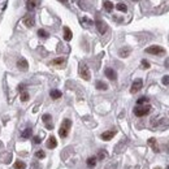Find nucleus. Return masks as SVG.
Returning <instances> with one entry per match:
<instances>
[{
    "instance_id": "obj_27",
    "label": "nucleus",
    "mask_w": 169,
    "mask_h": 169,
    "mask_svg": "<svg viewBox=\"0 0 169 169\" xmlns=\"http://www.w3.org/2000/svg\"><path fill=\"white\" fill-rule=\"evenodd\" d=\"M35 156L38 157V159H44L46 157V154H44V151H42V150H39V151L35 152Z\"/></svg>"
},
{
    "instance_id": "obj_3",
    "label": "nucleus",
    "mask_w": 169,
    "mask_h": 169,
    "mask_svg": "<svg viewBox=\"0 0 169 169\" xmlns=\"http://www.w3.org/2000/svg\"><path fill=\"white\" fill-rule=\"evenodd\" d=\"M79 76H81L85 81H90V78H91L90 69H88V66L86 65V64H83V63L79 65Z\"/></svg>"
},
{
    "instance_id": "obj_5",
    "label": "nucleus",
    "mask_w": 169,
    "mask_h": 169,
    "mask_svg": "<svg viewBox=\"0 0 169 169\" xmlns=\"http://www.w3.org/2000/svg\"><path fill=\"white\" fill-rule=\"evenodd\" d=\"M142 87H143V81L140 78H138V79H135V81L133 82L131 88H130V92L135 94V92H138V91H139Z\"/></svg>"
},
{
    "instance_id": "obj_16",
    "label": "nucleus",
    "mask_w": 169,
    "mask_h": 169,
    "mask_svg": "<svg viewBox=\"0 0 169 169\" xmlns=\"http://www.w3.org/2000/svg\"><path fill=\"white\" fill-rule=\"evenodd\" d=\"M103 5H104V9H106L107 12H111V10L113 9V3L109 1V0H104Z\"/></svg>"
},
{
    "instance_id": "obj_14",
    "label": "nucleus",
    "mask_w": 169,
    "mask_h": 169,
    "mask_svg": "<svg viewBox=\"0 0 169 169\" xmlns=\"http://www.w3.org/2000/svg\"><path fill=\"white\" fill-rule=\"evenodd\" d=\"M17 66L21 69V70H26L27 66H29V64H27V61L25 59H20L18 63H17Z\"/></svg>"
},
{
    "instance_id": "obj_33",
    "label": "nucleus",
    "mask_w": 169,
    "mask_h": 169,
    "mask_svg": "<svg viewBox=\"0 0 169 169\" xmlns=\"http://www.w3.org/2000/svg\"><path fill=\"white\" fill-rule=\"evenodd\" d=\"M33 142L38 145V143H40V138L39 137H34V138H33Z\"/></svg>"
},
{
    "instance_id": "obj_29",
    "label": "nucleus",
    "mask_w": 169,
    "mask_h": 169,
    "mask_svg": "<svg viewBox=\"0 0 169 169\" xmlns=\"http://www.w3.org/2000/svg\"><path fill=\"white\" fill-rule=\"evenodd\" d=\"M117 168V163H109L104 169H116Z\"/></svg>"
},
{
    "instance_id": "obj_17",
    "label": "nucleus",
    "mask_w": 169,
    "mask_h": 169,
    "mask_svg": "<svg viewBox=\"0 0 169 169\" xmlns=\"http://www.w3.org/2000/svg\"><path fill=\"white\" fill-rule=\"evenodd\" d=\"M49 95H51L52 99H59V98H61V91H59V90H51Z\"/></svg>"
},
{
    "instance_id": "obj_6",
    "label": "nucleus",
    "mask_w": 169,
    "mask_h": 169,
    "mask_svg": "<svg viewBox=\"0 0 169 169\" xmlns=\"http://www.w3.org/2000/svg\"><path fill=\"white\" fill-rule=\"evenodd\" d=\"M115 135H116V130H108V131H104L103 134L100 135V138L103 140H111Z\"/></svg>"
},
{
    "instance_id": "obj_34",
    "label": "nucleus",
    "mask_w": 169,
    "mask_h": 169,
    "mask_svg": "<svg viewBox=\"0 0 169 169\" xmlns=\"http://www.w3.org/2000/svg\"><path fill=\"white\" fill-rule=\"evenodd\" d=\"M59 1H61L63 4H66V3H68V0H59Z\"/></svg>"
},
{
    "instance_id": "obj_19",
    "label": "nucleus",
    "mask_w": 169,
    "mask_h": 169,
    "mask_svg": "<svg viewBox=\"0 0 169 169\" xmlns=\"http://www.w3.org/2000/svg\"><path fill=\"white\" fill-rule=\"evenodd\" d=\"M96 88H98V90H107V88H108V85L106 83V82L98 81V82H96Z\"/></svg>"
},
{
    "instance_id": "obj_10",
    "label": "nucleus",
    "mask_w": 169,
    "mask_h": 169,
    "mask_svg": "<svg viewBox=\"0 0 169 169\" xmlns=\"http://www.w3.org/2000/svg\"><path fill=\"white\" fill-rule=\"evenodd\" d=\"M24 24L26 25L27 27H33V26H34V24H35L34 17H33V16H26V17L24 18Z\"/></svg>"
},
{
    "instance_id": "obj_26",
    "label": "nucleus",
    "mask_w": 169,
    "mask_h": 169,
    "mask_svg": "<svg viewBox=\"0 0 169 169\" xmlns=\"http://www.w3.org/2000/svg\"><path fill=\"white\" fill-rule=\"evenodd\" d=\"M38 35H39L40 38H48V33H47L46 30H43V29L38 30Z\"/></svg>"
},
{
    "instance_id": "obj_7",
    "label": "nucleus",
    "mask_w": 169,
    "mask_h": 169,
    "mask_svg": "<svg viewBox=\"0 0 169 169\" xmlns=\"http://www.w3.org/2000/svg\"><path fill=\"white\" fill-rule=\"evenodd\" d=\"M96 27H98V30H99V33L100 34H104V33L107 31V24L104 21H102V20H98L96 21Z\"/></svg>"
},
{
    "instance_id": "obj_1",
    "label": "nucleus",
    "mask_w": 169,
    "mask_h": 169,
    "mask_svg": "<svg viewBox=\"0 0 169 169\" xmlns=\"http://www.w3.org/2000/svg\"><path fill=\"white\" fill-rule=\"evenodd\" d=\"M70 126H72V121L69 118H65V120L61 122V126H60V130H59V134L61 138H65L68 135L69 130H70Z\"/></svg>"
},
{
    "instance_id": "obj_31",
    "label": "nucleus",
    "mask_w": 169,
    "mask_h": 169,
    "mask_svg": "<svg viewBox=\"0 0 169 169\" xmlns=\"http://www.w3.org/2000/svg\"><path fill=\"white\" fill-rule=\"evenodd\" d=\"M106 157V151H100L99 152V160H103Z\"/></svg>"
},
{
    "instance_id": "obj_11",
    "label": "nucleus",
    "mask_w": 169,
    "mask_h": 169,
    "mask_svg": "<svg viewBox=\"0 0 169 169\" xmlns=\"http://www.w3.org/2000/svg\"><path fill=\"white\" fill-rule=\"evenodd\" d=\"M72 37H73L72 30L69 29V27H64V39H65L66 42H69V40H72Z\"/></svg>"
},
{
    "instance_id": "obj_18",
    "label": "nucleus",
    "mask_w": 169,
    "mask_h": 169,
    "mask_svg": "<svg viewBox=\"0 0 169 169\" xmlns=\"http://www.w3.org/2000/svg\"><path fill=\"white\" fill-rule=\"evenodd\" d=\"M118 55H120L121 57H127V56H129V55H130V48H127V47H125V48L120 49Z\"/></svg>"
},
{
    "instance_id": "obj_23",
    "label": "nucleus",
    "mask_w": 169,
    "mask_h": 169,
    "mask_svg": "<svg viewBox=\"0 0 169 169\" xmlns=\"http://www.w3.org/2000/svg\"><path fill=\"white\" fill-rule=\"evenodd\" d=\"M64 63H65V60H64L63 57H59V59H55L54 61H52V65H63Z\"/></svg>"
},
{
    "instance_id": "obj_15",
    "label": "nucleus",
    "mask_w": 169,
    "mask_h": 169,
    "mask_svg": "<svg viewBox=\"0 0 169 169\" xmlns=\"http://www.w3.org/2000/svg\"><path fill=\"white\" fill-rule=\"evenodd\" d=\"M96 161H98V159H96L95 156H91L87 159V167L88 168H94L96 165Z\"/></svg>"
},
{
    "instance_id": "obj_4",
    "label": "nucleus",
    "mask_w": 169,
    "mask_h": 169,
    "mask_svg": "<svg viewBox=\"0 0 169 169\" xmlns=\"http://www.w3.org/2000/svg\"><path fill=\"white\" fill-rule=\"evenodd\" d=\"M146 52L151 55H156V56H161L165 54V49L160 46H150L148 48H146Z\"/></svg>"
},
{
    "instance_id": "obj_22",
    "label": "nucleus",
    "mask_w": 169,
    "mask_h": 169,
    "mask_svg": "<svg viewBox=\"0 0 169 169\" xmlns=\"http://www.w3.org/2000/svg\"><path fill=\"white\" fill-rule=\"evenodd\" d=\"M116 8H117L120 12H126V10H127V7L125 4H122V3H118V4L116 5Z\"/></svg>"
},
{
    "instance_id": "obj_21",
    "label": "nucleus",
    "mask_w": 169,
    "mask_h": 169,
    "mask_svg": "<svg viewBox=\"0 0 169 169\" xmlns=\"http://www.w3.org/2000/svg\"><path fill=\"white\" fill-rule=\"evenodd\" d=\"M31 137V129L30 127H27L26 130H24L22 131V138H30Z\"/></svg>"
},
{
    "instance_id": "obj_9",
    "label": "nucleus",
    "mask_w": 169,
    "mask_h": 169,
    "mask_svg": "<svg viewBox=\"0 0 169 169\" xmlns=\"http://www.w3.org/2000/svg\"><path fill=\"white\" fill-rule=\"evenodd\" d=\"M57 146V142H56V138L54 137V135H51V137L48 138V140H47V147L48 148H51V150H54L55 147Z\"/></svg>"
},
{
    "instance_id": "obj_20",
    "label": "nucleus",
    "mask_w": 169,
    "mask_h": 169,
    "mask_svg": "<svg viewBox=\"0 0 169 169\" xmlns=\"http://www.w3.org/2000/svg\"><path fill=\"white\" fill-rule=\"evenodd\" d=\"M26 168V165H25L24 161H21V160H17V161L15 163V169H25Z\"/></svg>"
},
{
    "instance_id": "obj_13",
    "label": "nucleus",
    "mask_w": 169,
    "mask_h": 169,
    "mask_svg": "<svg viewBox=\"0 0 169 169\" xmlns=\"http://www.w3.org/2000/svg\"><path fill=\"white\" fill-rule=\"evenodd\" d=\"M148 145L152 147V150H154L155 152H159L160 150H159V147H157V142H156V139L155 138H150L148 139Z\"/></svg>"
},
{
    "instance_id": "obj_12",
    "label": "nucleus",
    "mask_w": 169,
    "mask_h": 169,
    "mask_svg": "<svg viewBox=\"0 0 169 169\" xmlns=\"http://www.w3.org/2000/svg\"><path fill=\"white\" fill-rule=\"evenodd\" d=\"M43 121H44V124H46V126H47V129H54V125H52L49 121H51V115H43Z\"/></svg>"
},
{
    "instance_id": "obj_24",
    "label": "nucleus",
    "mask_w": 169,
    "mask_h": 169,
    "mask_svg": "<svg viewBox=\"0 0 169 169\" xmlns=\"http://www.w3.org/2000/svg\"><path fill=\"white\" fill-rule=\"evenodd\" d=\"M26 8L29 10H33L35 8V3L33 1V0H27V3H26Z\"/></svg>"
},
{
    "instance_id": "obj_2",
    "label": "nucleus",
    "mask_w": 169,
    "mask_h": 169,
    "mask_svg": "<svg viewBox=\"0 0 169 169\" xmlns=\"http://www.w3.org/2000/svg\"><path fill=\"white\" fill-rule=\"evenodd\" d=\"M150 111H151V106H138L134 108V115L137 117H143V116L148 115Z\"/></svg>"
},
{
    "instance_id": "obj_25",
    "label": "nucleus",
    "mask_w": 169,
    "mask_h": 169,
    "mask_svg": "<svg viewBox=\"0 0 169 169\" xmlns=\"http://www.w3.org/2000/svg\"><path fill=\"white\" fill-rule=\"evenodd\" d=\"M147 102H148V98H146V96H142V98H139L137 100V104H138V106H142V104L147 103Z\"/></svg>"
},
{
    "instance_id": "obj_36",
    "label": "nucleus",
    "mask_w": 169,
    "mask_h": 169,
    "mask_svg": "<svg viewBox=\"0 0 169 169\" xmlns=\"http://www.w3.org/2000/svg\"><path fill=\"white\" fill-rule=\"evenodd\" d=\"M168 169H169V165H168Z\"/></svg>"
},
{
    "instance_id": "obj_28",
    "label": "nucleus",
    "mask_w": 169,
    "mask_h": 169,
    "mask_svg": "<svg viewBox=\"0 0 169 169\" xmlns=\"http://www.w3.org/2000/svg\"><path fill=\"white\" fill-rule=\"evenodd\" d=\"M21 100L22 102H27V100H29V94H27V92H22L21 94Z\"/></svg>"
},
{
    "instance_id": "obj_8",
    "label": "nucleus",
    "mask_w": 169,
    "mask_h": 169,
    "mask_svg": "<svg viewBox=\"0 0 169 169\" xmlns=\"http://www.w3.org/2000/svg\"><path fill=\"white\" fill-rule=\"evenodd\" d=\"M104 73H106V76H107L108 78L111 79V81H116V79H117V73H116V72L113 70V69H111V68H107Z\"/></svg>"
},
{
    "instance_id": "obj_30",
    "label": "nucleus",
    "mask_w": 169,
    "mask_h": 169,
    "mask_svg": "<svg viewBox=\"0 0 169 169\" xmlns=\"http://www.w3.org/2000/svg\"><path fill=\"white\" fill-rule=\"evenodd\" d=\"M142 65H143V68H146V69L150 68V63L147 61V60H142Z\"/></svg>"
},
{
    "instance_id": "obj_32",
    "label": "nucleus",
    "mask_w": 169,
    "mask_h": 169,
    "mask_svg": "<svg viewBox=\"0 0 169 169\" xmlns=\"http://www.w3.org/2000/svg\"><path fill=\"white\" fill-rule=\"evenodd\" d=\"M163 83H164V85H169V76H165L164 77V78H163Z\"/></svg>"
},
{
    "instance_id": "obj_35",
    "label": "nucleus",
    "mask_w": 169,
    "mask_h": 169,
    "mask_svg": "<svg viewBox=\"0 0 169 169\" xmlns=\"http://www.w3.org/2000/svg\"><path fill=\"white\" fill-rule=\"evenodd\" d=\"M155 169H161V168H159V167H157V168H155Z\"/></svg>"
}]
</instances>
